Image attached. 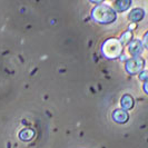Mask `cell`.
Listing matches in <instances>:
<instances>
[{"mask_svg": "<svg viewBox=\"0 0 148 148\" xmlns=\"http://www.w3.org/2000/svg\"><path fill=\"white\" fill-rule=\"evenodd\" d=\"M120 105L124 109H132L133 108V105H134V100H133V97L129 96V95H125L123 96L121 100H120Z\"/></svg>", "mask_w": 148, "mask_h": 148, "instance_id": "cell-8", "label": "cell"}, {"mask_svg": "<svg viewBox=\"0 0 148 148\" xmlns=\"http://www.w3.org/2000/svg\"><path fill=\"white\" fill-rule=\"evenodd\" d=\"M91 17L100 23H110L116 19V12L114 9L106 5H99L94 8Z\"/></svg>", "mask_w": 148, "mask_h": 148, "instance_id": "cell-1", "label": "cell"}, {"mask_svg": "<svg viewBox=\"0 0 148 148\" xmlns=\"http://www.w3.org/2000/svg\"><path fill=\"white\" fill-rule=\"evenodd\" d=\"M146 76H147V73H146V71H144V73H143V75H140V76H139V78L146 82Z\"/></svg>", "mask_w": 148, "mask_h": 148, "instance_id": "cell-11", "label": "cell"}, {"mask_svg": "<svg viewBox=\"0 0 148 148\" xmlns=\"http://www.w3.org/2000/svg\"><path fill=\"white\" fill-rule=\"evenodd\" d=\"M130 1L129 0H124V1H116L115 2V8L119 10V11H124V10H127L128 8L130 7Z\"/></svg>", "mask_w": 148, "mask_h": 148, "instance_id": "cell-9", "label": "cell"}, {"mask_svg": "<svg viewBox=\"0 0 148 148\" xmlns=\"http://www.w3.org/2000/svg\"><path fill=\"white\" fill-rule=\"evenodd\" d=\"M121 51H123V46L117 39H108L107 41H105L103 46V53L105 55V57L109 59H115L119 57Z\"/></svg>", "mask_w": 148, "mask_h": 148, "instance_id": "cell-2", "label": "cell"}, {"mask_svg": "<svg viewBox=\"0 0 148 148\" xmlns=\"http://www.w3.org/2000/svg\"><path fill=\"white\" fill-rule=\"evenodd\" d=\"M144 11H143V9H134L130 11V14L128 15V18H129V20L130 21H134V22H137V21H140L141 19L144 18Z\"/></svg>", "mask_w": 148, "mask_h": 148, "instance_id": "cell-6", "label": "cell"}, {"mask_svg": "<svg viewBox=\"0 0 148 148\" xmlns=\"http://www.w3.org/2000/svg\"><path fill=\"white\" fill-rule=\"evenodd\" d=\"M19 137L20 139L23 141H29L35 137V132L31 128H25L19 133Z\"/></svg>", "mask_w": 148, "mask_h": 148, "instance_id": "cell-7", "label": "cell"}, {"mask_svg": "<svg viewBox=\"0 0 148 148\" xmlns=\"http://www.w3.org/2000/svg\"><path fill=\"white\" fill-rule=\"evenodd\" d=\"M128 51L133 56H139L143 52V45L139 40H133L128 46Z\"/></svg>", "mask_w": 148, "mask_h": 148, "instance_id": "cell-5", "label": "cell"}, {"mask_svg": "<svg viewBox=\"0 0 148 148\" xmlns=\"http://www.w3.org/2000/svg\"><path fill=\"white\" fill-rule=\"evenodd\" d=\"M132 38H133V34L130 32V31H126L125 34H123L121 35V38H120V40H119V42L123 45H126V44H129L130 42V40H132Z\"/></svg>", "mask_w": 148, "mask_h": 148, "instance_id": "cell-10", "label": "cell"}, {"mask_svg": "<svg viewBox=\"0 0 148 148\" xmlns=\"http://www.w3.org/2000/svg\"><path fill=\"white\" fill-rule=\"evenodd\" d=\"M144 59L140 57H135L129 59L126 62V70L132 75H136L140 73L144 68Z\"/></svg>", "mask_w": 148, "mask_h": 148, "instance_id": "cell-3", "label": "cell"}, {"mask_svg": "<svg viewBox=\"0 0 148 148\" xmlns=\"http://www.w3.org/2000/svg\"><path fill=\"white\" fill-rule=\"evenodd\" d=\"M129 118L128 114H127L126 110L124 109H116V110L112 112V119L116 121V123H119V124H124L126 123Z\"/></svg>", "mask_w": 148, "mask_h": 148, "instance_id": "cell-4", "label": "cell"}]
</instances>
